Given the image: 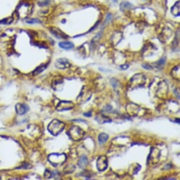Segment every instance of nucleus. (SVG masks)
<instances>
[{
  "label": "nucleus",
  "mask_w": 180,
  "mask_h": 180,
  "mask_svg": "<svg viewBox=\"0 0 180 180\" xmlns=\"http://www.w3.org/2000/svg\"><path fill=\"white\" fill-rule=\"evenodd\" d=\"M64 128L65 124L64 122L59 120H56V119L53 120L47 126V129L49 133L55 136H58L59 134L62 133Z\"/></svg>",
  "instance_id": "1"
},
{
  "label": "nucleus",
  "mask_w": 180,
  "mask_h": 180,
  "mask_svg": "<svg viewBox=\"0 0 180 180\" xmlns=\"http://www.w3.org/2000/svg\"><path fill=\"white\" fill-rule=\"evenodd\" d=\"M67 134H68L69 137L72 138L73 141H78L84 138L85 131L81 128L79 127L78 126H73L70 128Z\"/></svg>",
  "instance_id": "2"
},
{
  "label": "nucleus",
  "mask_w": 180,
  "mask_h": 180,
  "mask_svg": "<svg viewBox=\"0 0 180 180\" xmlns=\"http://www.w3.org/2000/svg\"><path fill=\"white\" fill-rule=\"evenodd\" d=\"M48 161L54 167H57L65 163L66 155L64 153H52L48 156Z\"/></svg>",
  "instance_id": "3"
},
{
  "label": "nucleus",
  "mask_w": 180,
  "mask_h": 180,
  "mask_svg": "<svg viewBox=\"0 0 180 180\" xmlns=\"http://www.w3.org/2000/svg\"><path fill=\"white\" fill-rule=\"evenodd\" d=\"M96 167L99 171H105L108 168V161L105 155H101L98 158L96 162Z\"/></svg>",
  "instance_id": "4"
},
{
  "label": "nucleus",
  "mask_w": 180,
  "mask_h": 180,
  "mask_svg": "<svg viewBox=\"0 0 180 180\" xmlns=\"http://www.w3.org/2000/svg\"><path fill=\"white\" fill-rule=\"evenodd\" d=\"M74 107V105L72 102L71 101H61L57 105V111H65V110H72Z\"/></svg>",
  "instance_id": "5"
},
{
  "label": "nucleus",
  "mask_w": 180,
  "mask_h": 180,
  "mask_svg": "<svg viewBox=\"0 0 180 180\" xmlns=\"http://www.w3.org/2000/svg\"><path fill=\"white\" fill-rule=\"evenodd\" d=\"M55 66L59 69H64L70 66V63L66 59H59L58 60H57Z\"/></svg>",
  "instance_id": "6"
},
{
  "label": "nucleus",
  "mask_w": 180,
  "mask_h": 180,
  "mask_svg": "<svg viewBox=\"0 0 180 180\" xmlns=\"http://www.w3.org/2000/svg\"><path fill=\"white\" fill-rule=\"evenodd\" d=\"M28 107L25 104L19 103L16 105V111L17 114H19V115H23V114H25L28 111Z\"/></svg>",
  "instance_id": "7"
},
{
  "label": "nucleus",
  "mask_w": 180,
  "mask_h": 180,
  "mask_svg": "<svg viewBox=\"0 0 180 180\" xmlns=\"http://www.w3.org/2000/svg\"><path fill=\"white\" fill-rule=\"evenodd\" d=\"M171 13L175 16H179L180 15V1H178L175 5L172 7Z\"/></svg>",
  "instance_id": "8"
},
{
  "label": "nucleus",
  "mask_w": 180,
  "mask_h": 180,
  "mask_svg": "<svg viewBox=\"0 0 180 180\" xmlns=\"http://www.w3.org/2000/svg\"><path fill=\"white\" fill-rule=\"evenodd\" d=\"M59 46L61 48L64 49H71L74 47V45L73 44L72 42H69V41H66V42H61L59 43Z\"/></svg>",
  "instance_id": "9"
},
{
  "label": "nucleus",
  "mask_w": 180,
  "mask_h": 180,
  "mask_svg": "<svg viewBox=\"0 0 180 180\" xmlns=\"http://www.w3.org/2000/svg\"><path fill=\"white\" fill-rule=\"evenodd\" d=\"M51 31H52L53 34L55 35V36H56L57 37H58V38H66V37H68L67 35H66L64 34V33H62V31H60V30L58 28H55V29H52L51 30Z\"/></svg>",
  "instance_id": "10"
},
{
  "label": "nucleus",
  "mask_w": 180,
  "mask_h": 180,
  "mask_svg": "<svg viewBox=\"0 0 180 180\" xmlns=\"http://www.w3.org/2000/svg\"><path fill=\"white\" fill-rule=\"evenodd\" d=\"M87 164H88V159H87V157L85 155H83L78 161L79 167L81 168H84L86 167Z\"/></svg>",
  "instance_id": "11"
},
{
  "label": "nucleus",
  "mask_w": 180,
  "mask_h": 180,
  "mask_svg": "<svg viewBox=\"0 0 180 180\" xmlns=\"http://www.w3.org/2000/svg\"><path fill=\"white\" fill-rule=\"evenodd\" d=\"M108 138H109V136L108 135V134H105V133H102L99 135L98 140H99V142L102 144V143H105V142L108 141Z\"/></svg>",
  "instance_id": "12"
},
{
  "label": "nucleus",
  "mask_w": 180,
  "mask_h": 180,
  "mask_svg": "<svg viewBox=\"0 0 180 180\" xmlns=\"http://www.w3.org/2000/svg\"><path fill=\"white\" fill-rule=\"evenodd\" d=\"M46 68H47V65H42V66H40L37 67V69H35V70L33 72V75H37L40 74V73L43 72Z\"/></svg>",
  "instance_id": "13"
},
{
  "label": "nucleus",
  "mask_w": 180,
  "mask_h": 180,
  "mask_svg": "<svg viewBox=\"0 0 180 180\" xmlns=\"http://www.w3.org/2000/svg\"><path fill=\"white\" fill-rule=\"evenodd\" d=\"M25 22L30 24H34V23H40V21L37 19H25Z\"/></svg>",
  "instance_id": "14"
},
{
  "label": "nucleus",
  "mask_w": 180,
  "mask_h": 180,
  "mask_svg": "<svg viewBox=\"0 0 180 180\" xmlns=\"http://www.w3.org/2000/svg\"><path fill=\"white\" fill-rule=\"evenodd\" d=\"M55 176V173L51 172L50 170H46L45 173V177L47 178V179H49V178H52Z\"/></svg>",
  "instance_id": "15"
},
{
  "label": "nucleus",
  "mask_w": 180,
  "mask_h": 180,
  "mask_svg": "<svg viewBox=\"0 0 180 180\" xmlns=\"http://www.w3.org/2000/svg\"><path fill=\"white\" fill-rule=\"evenodd\" d=\"M131 7V4H129L128 2H123L121 4V9L122 8H123V7H124V8H127V7Z\"/></svg>",
  "instance_id": "16"
},
{
  "label": "nucleus",
  "mask_w": 180,
  "mask_h": 180,
  "mask_svg": "<svg viewBox=\"0 0 180 180\" xmlns=\"http://www.w3.org/2000/svg\"><path fill=\"white\" fill-rule=\"evenodd\" d=\"M11 22V19L9 20L8 19H6L0 21V24H1V23H2V24H7V23H10Z\"/></svg>",
  "instance_id": "17"
},
{
  "label": "nucleus",
  "mask_w": 180,
  "mask_h": 180,
  "mask_svg": "<svg viewBox=\"0 0 180 180\" xmlns=\"http://www.w3.org/2000/svg\"><path fill=\"white\" fill-rule=\"evenodd\" d=\"M165 59L163 58V59H161L159 62H158V64L159 65V66H163V65L165 64Z\"/></svg>",
  "instance_id": "18"
},
{
  "label": "nucleus",
  "mask_w": 180,
  "mask_h": 180,
  "mask_svg": "<svg viewBox=\"0 0 180 180\" xmlns=\"http://www.w3.org/2000/svg\"><path fill=\"white\" fill-rule=\"evenodd\" d=\"M142 66L146 69H152V66H150L149 64H143L142 65Z\"/></svg>",
  "instance_id": "19"
},
{
  "label": "nucleus",
  "mask_w": 180,
  "mask_h": 180,
  "mask_svg": "<svg viewBox=\"0 0 180 180\" xmlns=\"http://www.w3.org/2000/svg\"><path fill=\"white\" fill-rule=\"evenodd\" d=\"M128 68V64H124L122 65V66H120V69H123V70H125V69H127Z\"/></svg>",
  "instance_id": "20"
},
{
  "label": "nucleus",
  "mask_w": 180,
  "mask_h": 180,
  "mask_svg": "<svg viewBox=\"0 0 180 180\" xmlns=\"http://www.w3.org/2000/svg\"><path fill=\"white\" fill-rule=\"evenodd\" d=\"M84 116L86 117H90L91 116V114H90V112H89V113H85Z\"/></svg>",
  "instance_id": "21"
}]
</instances>
